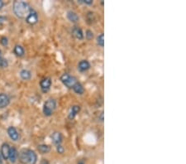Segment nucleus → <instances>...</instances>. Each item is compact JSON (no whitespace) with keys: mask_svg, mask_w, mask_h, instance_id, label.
Returning a JSON list of instances; mask_svg holds the SVG:
<instances>
[{"mask_svg":"<svg viewBox=\"0 0 186 164\" xmlns=\"http://www.w3.org/2000/svg\"><path fill=\"white\" fill-rule=\"evenodd\" d=\"M32 10L28 3L23 1H16L14 3V12L17 17L20 18H27L28 14Z\"/></svg>","mask_w":186,"mask_h":164,"instance_id":"1","label":"nucleus"},{"mask_svg":"<svg viewBox=\"0 0 186 164\" xmlns=\"http://www.w3.org/2000/svg\"><path fill=\"white\" fill-rule=\"evenodd\" d=\"M19 160L22 164H36L37 154L30 149H23L19 154Z\"/></svg>","mask_w":186,"mask_h":164,"instance_id":"2","label":"nucleus"},{"mask_svg":"<svg viewBox=\"0 0 186 164\" xmlns=\"http://www.w3.org/2000/svg\"><path fill=\"white\" fill-rule=\"evenodd\" d=\"M56 107V100L54 99H48L44 104V107H43V113L46 116H50L52 114L53 111Z\"/></svg>","mask_w":186,"mask_h":164,"instance_id":"3","label":"nucleus"},{"mask_svg":"<svg viewBox=\"0 0 186 164\" xmlns=\"http://www.w3.org/2000/svg\"><path fill=\"white\" fill-rule=\"evenodd\" d=\"M61 80L68 88H73V86L78 82L75 77L72 76H70L69 74H66V73L61 76Z\"/></svg>","mask_w":186,"mask_h":164,"instance_id":"4","label":"nucleus"},{"mask_svg":"<svg viewBox=\"0 0 186 164\" xmlns=\"http://www.w3.org/2000/svg\"><path fill=\"white\" fill-rule=\"evenodd\" d=\"M41 89L42 90L43 92H47L48 90H50V87L51 85V80L49 77L44 78L41 80L40 82Z\"/></svg>","mask_w":186,"mask_h":164,"instance_id":"5","label":"nucleus"},{"mask_svg":"<svg viewBox=\"0 0 186 164\" xmlns=\"http://www.w3.org/2000/svg\"><path fill=\"white\" fill-rule=\"evenodd\" d=\"M37 20H38V17H37V13L32 9L29 14H28V16L27 17V18H26V21H27V23L35 24L37 23Z\"/></svg>","mask_w":186,"mask_h":164,"instance_id":"6","label":"nucleus"},{"mask_svg":"<svg viewBox=\"0 0 186 164\" xmlns=\"http://www.w3.org/2000/svg\"><path fill=\"white\" fill-rule=\"evenodd\" d=\"M8 136L10 137V138L12 140L14 141H18L19 138V134L17 129L14 127H9L8 129Z\"/></svg>","mask_w":186,"mask_h":164,"instance_id":"7","label":"nucleus"},{"mask_svg":"<svg viewBox=\"0 0 186 164\" xmlns=\"http://www.w3.org/2000/svg\"><path fill=\"white\" fill-rule=\"evenodd\" d=\"M10 146L8 143H3L1 147V156L3 157L4 159H8L9 157V153H10Z\"/></svg>","mask_w":186,"mask_h":164,"instance_id":"8","label":"nucleus"},{"mask_svg":"<svg viewBox=\"0 0 186 164\" xmlns=\"http://www.w3.org/2000/svg\"><path fill=\"white\" fill-rule=\"evenodd\" d=\"M10 100L6 94H0V109L5 108L9 105Z\"/></svg>","mask_w":186,"mask_h":164,"instance_id":"9","label":"nucleus"},{"mask_svg":"<svg viewBox=\"0 0 186 164\" xmlns=\"http://www.w3.org/2000/svg\"><path fill=\"white\" fill-rule=\"evenodd\" d=\"M90 67V64L88 61L86 60H82L80 61V63L78 65V69L80 70V72H85L87 70L89 69Z\"/></svg>","mask_w":186,"mask_h":164,"instance_id":"10","label":"nucleus"},{"mask_svg":"<svg viewBox=\"0 0 186 164\" xmlns=\"http://www.w3.org/2000/svg\"><path fill=\"white\" fill-rule=\"evenodd\" d=\"M18 153L17 151V149L15 148H10V153H9V157H8V159L10 160L11 162H15L18 159Z\"/></svg>","mask_w":186,"mask_h":164,"instance_id":"11","label":"nucleus"},{"mask_svg":"<svg viewBox=\"0 0 186 164\" xmlns=\"http://www.w3.org/2000/svg\"><path fill=\"white\" fill-rule=\"evenodd\" d=\"M72 33L74 35V37H76L77 39H83L84 38V34H83L82 30L80 29V27H74L73 30H72Z\"/></svg>","mask_w":186,"mask_h":164,"instance_id":"12","label":"nucleus"},{"mask_svg":"<svg viewBox=\"0 0 186 164\" xmlns=\"http://www.w3.org/2000/svg\"><path fill=\"white\" fill-rule=\"evenodd\" d=\"M52 141L56 145H60L62 142V135H61V133H54L53 135H52Z\"/></svg>","mask_w":186,"mask_h":164,"instance_id":"13","label":"nucleus"},{"mask_svg":"<svg viewBox=\"0 0 186 164\" xmlns=\"http://www.w3.org/2000/svg\"><path fill=\"white\" fill-rule=\"evenodd\" d=\"M67 18L72 23H76L79 21V16L77 15V13H74L73 11H69L67 13Z\"/></svg>","mask_w":186,"mask_h":164,"instance_id":"14","label":"nucleus"},{"mask_svg":"<svg viewBox=\"0 0 186 164\" xmlns=\"http://www.w3.org/2000/svg\"><path fill=\"white\" fill-rule=\"evenodd\" d=\"M80 107L79 105H74L72 106L71 109H70V111L69 113V119H74L75 115L80 112Z\"/></svg>","mask_w":186,"mask_h":164,"instance_id":"15","label":"nucleus"},{"mask_svg":"<svg viewBox=\"0 0 186 164\" xmlns=\"http://www.w3.org/2000/svg\"><path fill=\"white\" fill-rule=\"evenodd\" d=\"M72 89L74 90V92L76 93V94H79V95H82V94H84V92H85V89L83 87V85H81L80 83H79V82H77V83L73 86Z\"/></svg>","mask_w":186,"mask_h":164,"instance_id":"16","label":"nucleus"},{"mask_svg":"<svg viewBox=\"0 0 186 164\" xmlns=\"http://www.w3.org/2000/svg\"><path fill=\"white\" fill-rule=\"evenodd\" d=\"M37 149L38 151L40 152L41 154H47L49 152L51 151V147L48 145H46V144H42V145H39L37 147Z\"/></svg>","mask_w":186,"mask_h":164,"instance_id":"17","label":"nucleus"},{"mask_svg":"<svg viewBox=\"0 0 186 164\" xmlns=\"http://www.w3.org/2000/svg\"><path fill=\"white\" fill-rule=\"evenodd\" d=\"M20 76L23 80H29L32 76V74H31V72L29 71H27V70H22L21 72H20Z\"/></svg>","mask_w":186,"mask_h":164,"instance_id":"18","label":"nucleus"},{"mask_svg":"<svg viewBox=\"0 0 186 164\" xmlns=\"http://www.w3.org/2000/svg\"><path fill=\"white\" fill-rule=\"evenodd\" d=\"M14 52H15V54H16L17 56H22L24 55V49L21 46L17 45L15 46V47H14Z\"/></svg>","mask_w":186,"mask_h":164,"instance_id":"19","label":"nucleus"},{"mask_svg":"<svg viewBox=\"0 0 186 164\" xmlns=\"http://www.w3.org/2000/svg\"><path fill=\"white\" fill-rule=\"evenodd\" d=\"M97 43H98V46H100V47H104V34L102 33L97 37Z\"/></svg>","mask_w":186,"mask_h":164,"instance_id":"20","label":"nucleus"},{"mask_svg":"<svg viewBox=\"0 0 186 164\" xmlns=\"http://www.w3.org/2000/svg\"><path fill=\"white\" fill-rule=\"evenodd\" d=\"M8 61H7L6 59L4 58L0 59V67H1V68H5V67L8 66Z\"/></svg>","mask_w":186,"mask_h":164,"instance_id":"21","label":"nucleus"},{"mask_svg":"<svg viewBox=\"0 0 186 164\" xmlns=\"http://www.w3.org/2000/svg\"><path fill=\"white\" fill-rule=\"evenodd\" d=\"M85 36H86V38H87V39L91 40L93 37V32H91V31H89V30H88V31L86 32V34H85Z\"/></svg>","mask_w":186,"mask_h":164,"instance_id":"22","label":"nucleus"},{"mask_svg":"<svg viewBox=\"0 0 186 164\" xmlns=\"http://www.w3.org/2000/svg\"><path fill=\"white\" fill-rule=\"evenodd\" d=\"M0 43H1V44L3 46H7L8 45V39L6 38V37H3L1 39H0Z\"/></svg>","mask_w":186,"mask_h":164,"instance_id":"23","label":"nucleus"},{"mask_svg":"<svg viewBox=\"0 0 186 164\" xmlns=\"http://www.w3.org/2000/svg\"><path fill=\"white\" fill-rule=\"evenodd\" d=\"M56 150H57V152H58L59 154H63V153H64V148H63L61 144H60V145H57Z\"/></svg>","mask_w":186,"mask_h":164,"instance_id":"24","label":"nucleus"},{"mask_svg":"<svg viewBox=\"0 0 186 164\" xmlns=\"http://www.w3.org/2000/svg\"><path fill=\"white\" fill-rule=\"evenodd\" d=\"M83 3H86V4H92L93 1L92 0H83Z\"/></svg>","mask_w":186,"mask_h":164,"instance_id":"25","label":"nucleus"},{"mask_svg":"<svg viewBox=\"0 0 186 164\" xmlns=\"http://www.w3.org/2000/svg\"><path fill=\"white\" fill-rule=\"evenodd\" d=\"M3 1H1V0H0V9L3 8Z\"/></svg>","mask_w":186,"mask_h":164,"instance_id":"26","label":"nucleus"},{"mask_svg":"<svg viewBox=\"0 0 186 164\" xmlns=\"http://www.w3.org/2000/svg\"><path fill=\"white\" fill-rule=\"evenodd\" d=\"M0 164H3V160H2V156H1V154H0Z\"/></svg>","mask_w":186,"mask_h":164,"instance_id":"27","label":"nucleus"},{"mask_svg":"<svg viewBox=\"0 0 186 164\" xmlns=\"http://www.w3.org/2000/svg\"><path fill=\"white\" fill-rule=\"evenodd\" d=\"M42 164H48V162H47V161H46L45 159H44V161L42 162Z\"/></svg>","mask_w":186,"mask_h":164,"instance_id":"28","label":"nucleus"},{"mask_svg":"<svg viewBox=\"0 0 186 164\" xmlns=\"http://www.w3.org/2000/svg\"><path fill=\"white\" fill-rule=\"evenodd\" d=\"M3 58V56H2V51H1V50H0V59Z\"/></svg>","mask_w":186,"mask_h":164,"instance_id":"29","label":"nucleus"},{"mask_svg":"<svg viewBox=\"0 0 186 164\" xmlns=\"http://www.w3.org/2000/svg\"><path fill=\"white\" fill-rule=\"evenodd\" d=\"M78 164H84V162H82V161H80V162H79V163Z\"/></svg>","mask_w":186,"mask_h":164,"instance_id":"30","label":"nucleus"}]
</instances>
